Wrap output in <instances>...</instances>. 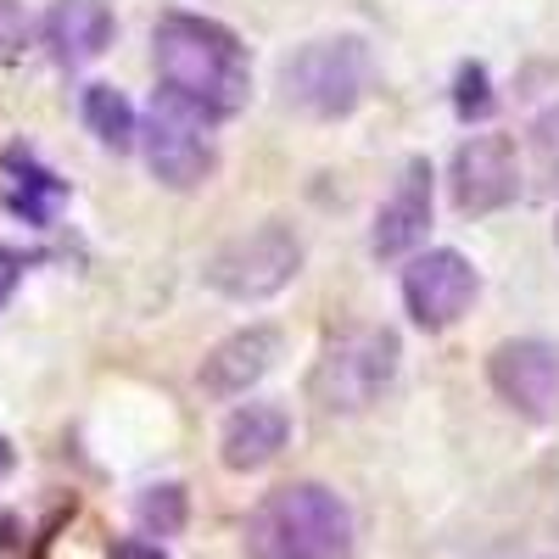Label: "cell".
Segmentation results:
<instances>
[{"label":"cell","mask_w":559,"mask_h":559,"mask_svg":"<svg viewBox=\"0 0 559 559\" xmlns=\"http://www.w3.org/2000/svg\"><path fill=\"white\" fill-rule=\"evenodd\" d=\"M532 163H537V174L548 179V185H559V107H548V112H537L532 118Z\"/></svg>","instance_id":"cell-18"},{"label":"cell","mask_w":559,"mask_h":559,"mask_svg":"<svg viewBox=\"0 0 559 559\" xmlns=\"http://www.w3.org/2000/svg\"><path fill=\"white\" fill-rule=\"evenodd\" d=\"M487 381L492 392L532 426L559 419V342L543 336H509L487 353Z\"/></svg>","instance_id":"cell-8"},{"label":"cell","mask_w":559,"mask_h":559,"mask_svg":"<svg viewBox=\"0 0 559 559\" xmlns=\"http://www.w3.org/2000/svg\"><path fill=\"white\" fill-rule=\"evenodd\" d=\"M23 39H28V12H23V0H0V57L17 51Z\"/></svg>","instance_id":"cell-19"},{"label":"cell","mask_w":559,"mask_h":559,"mask_svg":"<svg viewBox=\"0 0 559 559\" xmlns=\"http://www.w3.org/2000/svg\"><path fill=\"white\" fill-rule=\"evenodd\" d=\"M112 559H163V543H152V537H123V543L112 548Z\"/></svg>","instance_id":"cell-21"},{"label":"cell","mask_w":559,"mask_h":559,"mask_svg":"<svg viewBox=\"0 0 559 559\" xmlns=\"http://www.w3.org/2000/svg\"><path fill=\"white\" fill-rule=\"evenodd\" d=\"M453 112L464 123L492 118V79H487L481 62H459V73H453Z\"/></svg>","instance_id":"cell-17"},{"label":"cell","mask_w":559,"mask_h":559,"mask_svg":"<svg viewBox=\"0 0 559 559\" xmlns=\"http://www.w3.org/2000/svg\"><path fill=\"white\" fill-rule=\"evenodd\" d=\"M12 464H17V453H12L7 437H0V476H12Z\"/></svg>","instance_id":"cell-22"},{"label":"cell","mask_w":559,"mask_h":559,"mask_svg":"<svg viewBox=\"0 0 559 559\" xmlns=\"http://www.w3.org/2000/svg\"><path fill=\"white\" fill-rule=\"evenodd\" d=\"M297 269H302L297 229L286 218H269V224H252L241 236H229L207 258L202 280H207V292H218L229 302H269L292 286Z\"/></svg>","instance_id":"cell-5"},{"label":"cell","mask_w":559,"mask_h":559,"mask_svg":"<svg viewBox=\"0 0 559 559\" xmlns=\"http://www.w3.org/2000/svg\"><path fill=\"white\" fill-rule=\"evenodd\" d=\"M252 559H353V509L324 481L274 487L247 521Z\"/></svg>","instance_id":"cell-2"},{"label":"cell","mask_w":559,"mask_h":559,"mask_svg":"<svg viewBox=\"0 0 559 559\" xmlns=\"http://www.w3.org/2000/svg\"><path fill=\"white\" fill-rule=\"evenodd\" d=\"M286 442H292V414L286 408L280 403H241L218 431V459H224V471L252 476V471H263V464H274L286 453Z\"/></svg>","instance_id":"cell-12"},{"label":"cell","mask_w":559,"mask_h":559,"mask_svg":"<svg viewBox=\"0 0 559 559\" xmlns=\"http://www.w3.org/2000/svg\"><path fill=\"white\" fill-rule=\"evenodd\" d=\"M554 241H559V224H554Z\"/></svg>","instance_id":"cell-23"},{"label":"cell","mask_w":559,"mask_h":559,"mask_svg":"<svg viewBox=\"0 0 559 559\" xmlns=\"http://www.w3.org/2000/svg\"><path fill=\"white\" fill-rule=\"evenodd\" d=\"M17 280H23V252H12V247H0V308L12 302V292H17Z\"/></svg>","instance_id":"cell-20"},{"label":"cell","mask_w":559,"mask_h":559,"mask_svg":"<svg viewBox=\"0 0 559 559\" xmlns=\"http://www.w3.org/2000/svg\"><path fill=\"white\" fill-rule=\"evenodd\" d=\"M207 129H213L207 118H197L168 90H157L146 118H140V152H146L152 179L168 185V191H197V185H207L218 168V146Z\"/></svg>","instance_id":"cell-6"},{"label":"cell","mask_w":559,"mask_h":559,"mask_svg":"<svg viewBox=\"0 0 559 559\" xmlns=\"http://www.w3.org/2000/svg\"><path fill=\"white\" fill-rule=\"evenodd\" d=\"M448 185H453V207L464 218H487V213H503L509 202H521V152L509 134H464L459 152H453V168H448Z\"/></svg>","instance_id":"cell-9"},{"label":"cell","mask_w":559,"mask_h":559,"mask_svg":"<svg viewBox=\"0 0 559 559\" xmlns=\"http://www.w3.org/2000/svg\"><path fill=\"white\" fill-rule=\"evenodd\" d=\"M112 34L118 23L107 0H51V12H45V45H51V57L62 68L96 62L112 45Z\"/></svg>","instance_id":"cell-13"},{"label":"cell","mask_w":559,"mask_h":559,"mask_svg":"<svg viewBox=\"0 0 559 559\" xmlns=\"http://www.w3.org/2000/svg\"><path fill=\"white\" fill-rule=\"evenodd\" d=\"M79 112H84V129L96 134L107 152H129V146H140V112L129 107V96H123L118 84H84Z\"/></svg>","instance_id":"cell-14"},{"label":"cell","mask_w":559,"mask_h":559,"mask_svg":"<svg viewBox=\"0 0 559 559\" xmlns=\"http://www.w3.org/2000/svg\"><path fill=\"white\" fill-rule=\"evenodd\" d=\"M280 102L302 118H347L369 90V45L358 34H324L280 57Z\"/></svg>","instance_id":"cell-3"},{"label":"cell","mask_w":559,"mask_h":559,"mask_svg":"<svg viewBox=\"0 0 559 559\" xmlns=\"http://www.w3.org/2000/svg\"><path fill=\"white\" fill-rule=\"evenodd\" d=\"M286 358V336H280V324L258 319V324H241V331H229L224 342L207 347L202 369H197V386L207 397H241L252 392L269 369Z\"/></svg>","instance_id":"cell-10"},{"label":"cell","mask_w":559,"mask_h":559,"mask_svg":"<svg viewBox=\"0 0 559 559\" xmlns=\"http://www.w3.org/2000/svg\"><path fill=\"white\" fill-rule=\"evenodd\" d=\"M152 57L174 102H185L197 118L224 123L252 102V57L236 28H224L197 12H163L152 28Z\"/></svg>","instance_id":"cell-1"},{"label":"cell","mask_w":559,"mask_h":559,"mask_svg":"<svg viewBox=\"0 0 559 559\" xmlns=\"http://www.w3.org/2000/svg\"><path fill=\"white\" fill-rule=\"evenodd\" d=\"M481 297V274L459 247H431L403 269V308L419 331H448Z\"/></svg>","instance_id":"cell-7"},{"label":"cell","mask_w":559,"mask_h":559,"mask_svg":"<svg viewBox=\"0 0 559 559\" xmlns=\"http://www.w3.org/2000/svg\"><path fill=\"white\" fill-rule=\"evenodd\" d=\"M431 157H408L403 179L392 185V197L376 213V229H369V247L376 258H408L419 241L431 236Z\"/></svg>","instance_id":"cell-11"},{"label":"cell","mask_w":559,"mask_h":559,"mask_svg":"<svg viewBox=\"0 0 559 559\" xmlns=\"http://www.w3.org/2000/svg\"><path fill=\"white\" fill-rule=\"evenodd\" d=\"M134 521L140 532H146L152 543L157 537H179L185 526H191V492H185L179 481H157L134 498Z\"/></svg>","instance_id":"cell-16"},{"label":"cell","mask_w":559,"mask_h":559,"mask_svg":"<svg viewBox=\"0 0 559 559\" xmlns=\"http://www.w3.org/2000/svg\"><path fill=\"white\" fill-rule=\"evenodd\" d=\"M397 358H403L397 331H386V324H353V331L324 342V353L313 358L308 397L324 414H364L397 381Z\"/></svg>","instance_id":"cell-4"},{"label":"cell","mask_w":559,"mask_h":559,"mask_svg":"<svg viewBox=\"0 0 559 559\" xmlns=\"http://www.w3.org/2000/svg\"><path fill=\"white\" fill-rule=\"evenodd\" d=\"M7 174H12L7 207H12L17 218H28V224H51V218H57V202L68 197V185H62L51 168H39L28 152H12V157H7Z\"/></svg>","instance_id":"cell-15"}]
</instances>
